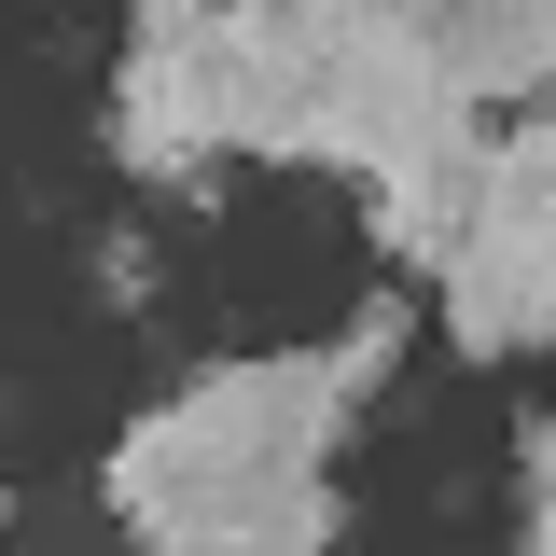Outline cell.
Returning <instances> with one entry per match:
<instances>
[{
	"mask_svg": "<svg viewBox=\"0 0 556 556\" xmlns=\"http://www.w3.org/2000/svg\"><path fill=\"white\" fill-rule=\"evenodd\" d=\"M417 306L404 278H376L348 306V334L320 348H278V362H208L195 390H167L153 417H126L112 445V515L126 543H167V556H320L348 529V501L320 486L334 431L376 404V376L404 362Z\"/></svg>",
	"mask_w": 556,
	"mask_h": 556,
	"instance_id": "6da1fadb",
	"label": "cell"
},
{
	"mask_svg": "<svg viewBox=\"0 0 556 556\" xmlns=\"http://www.w3.org/2000/svg\"><path fill=\"white\" fill-rule=\"evenodd\" d=\"M431 278H445V334L473 362H529L556 334V139L543 126L486 139L473 208H459V237H445Z\"/></svg>",
	"mask_w": 556,
	"mask_h": 556,
	"instance_id": "7a4b0ae2",
	"label": "cell"
},
{
	"mask_svg": "<svg viewBox=\"0 0 556 556\" xmlns=\"http://www.w3.org/2000/svg\"><path fill=\"white\" fill-rule=\"evenodd\" d=\"M473 167H486V139H445V153H404V167L362 181V237H376L390 278L445 265V237H459V208H473Z\"/></svg>",
	"mask_w": 556,
	"mask_h": 556,
	"instance_id": "3957f363",
	"label": "cell"
},
{
	"mask_svg": "<svg viewBox=\"0 0 556 556\" xmlns=\"http://www.w3.org/2000/svg\"><path fill=\"white\" fill-rule=\"evenodd\" d=\"M515 543H529V556L556 543V431H543V417H515Z\"/></svg>",
	"mask_w": 556,
	"mask_h": 556,
	"instance_id": "277c9868",
	"label": "cell"
},
{
	"mask_svg": "<svg viewBox=\"0 0 556 556\" xmlns=\"http://www.w3.org/2000/svg\"><path fill=\"white\" fill-rule=\"evenodd\" d=\"M98 306H153V237H98Z\"/></svg>",
	"mask_w": 556,
	"mask_h": 556,
	"instance_id": "5b68a950",
	"label": "cell"
},
{
	"mask_svg": "<svg viewBox=\"0 0 556 556\" xmlns=\"http://www.w3.org/2000/svg\"><path fill=\"white\" fill-rule=\"evenodd\" d=\"M0 515H14V473H0Z\"/></svg>",
	"mask_w": 556,
	"mask_h": 556,
	"instance_id": "8992f818",
	"label": "cell"
}]
</instances>
